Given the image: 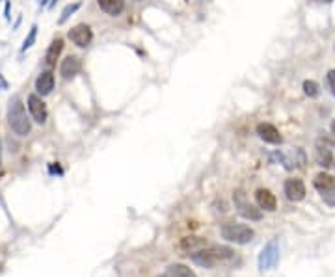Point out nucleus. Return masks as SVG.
Masks as SVG:
<instances>
[{"instance_id":"obj_12","label":"nucleus","mask_w":335,"mask_h":277,"mask_svg":"<svg viewBox=\"0 0 335 277\" xmlns=\"http://www.w3.org/2000/svg\"><path fill=\"white\" fill-rule=\"evenodd\" d=\"M313 186H315L318 192H320V195H324V193L335 190V179L330 175V173L320 171V173H317L315 179H313Z\"/></svg>"},{"instance_id":"obj_21","label":"nucleus","mask_w":335,"mask_h":277,"mask_svg":"<svg viewBox=\"0 0 335 277\" xmlns=\"http://www.w3.org/2000/svg\"><path fill=\"white\" fill-rule=\"evenodd\" d=\"M35 37H37V26L34 25L32 28H30V32H28V35L25 37V41H23V47H21V52L28 51L30 47H32L34 43H35Z\"/></svg>"},{"instance_id":"obj_26","label":"nucleus","mask_w":335,"mask_h":277,"mask_svg":"<svg viewBox=\"0 0 335 277\" xmlns=\"http://www.w3.org/2000/svg\"><path fill=\"white\" fill-rule=\"evenodd\" d=\"M332 132H334V134H335V119H334V121H332Z\"/></svg>"},{"instance_id":"obj_5","label":"nucleus","mask_w":335,"mask_h":277,"mask_svg":"<svg viewBox=\"0 0 335 277\" xmlns=\"http://www.w3.org/2000/svg\"><path fill=\"white\" fill-rule=\"evenodd\" d=\"M233 201H234V207L238 210V214L242 216L244 219H250V221H259L263 218V210L257 209L255 205H251L248 201V197H246V193L242 190H236L233 193Z\"/></svg>"},{"instance_id":"obj_9","label":"nucleus","mask_w":335,"mask_h":277,"mask_svg":"<svg viewBox=\"0 0 335 277\" xmlns=\"http://www.w3.org/2000/svg\"><path fill=\"white\" fill-rule=\"evenodd\" d=\"M257 136L263 142L272 143V145H279V143L283 142V136L279 134V130L274 125H270V123H259L257 125Z\"/></svg>"},{"instance_id":"obj_3","label":"nucleus","mask_w":335,"mask_h":277,"mask_svg":"<svg viewBox=\"0 0 335 277\" xmlns=\"http://www.w3.org/2000/svg\"><path fill=\"white\" fill-rule=\"evenodd\" d=\"M220 235L227 242L238 244V246H246L255 238V231L246 223H236V221H226L220 227Z\"/></svg>"},{"instance_id":"obj_1","label":"nucleus","mask_w":335,"mask_h":277,"mask_svg":"<svg viewBox=\"0 0 335 277\" xmlns=\"http://www.w3.org/2000/svg\"><path fill=\"white\" fill-rule=\"evenodd\" d=\"M190 259L194 264H198L201 268L212 270L220 264L231 262L234 259V251L226 246H210V247H203L196 253H190Z\"/></svg>"},{"instance_id":"obj_8","label":"nucleus","mask_w":335,"mask_h":277,"mask_svg":"<svg viewBox=\"0 0 335 277\" xmlns=\"http://www.w3.org/2000/svg\"><path fill=\"white\" fill-rule=\"evenodd\" d=\"M28 110H30V114H32L35 123L43 125V123L47 121L49 112H47V106H45V102L41 101V97H37V95H34V93L28 95Z\"/></svg>"},{"instance_id":"obj_19","label":"nucleus","mask_w":335,"mask_h":277,"mask_svg":"<svg viewBox=\"0 0 335 277\" xmlns=\"http://www.w3.org/2000/svg\"><path fill=\"white\" fill-rule=\"evenodd\" d=\"M80 6H82V2H73V4L66 6V8H64V11H62V15H60V19H58V25H64L67 19L71 17V15H73V13H75V11L80 8Z\"/></svg>"},{"instance_id":"obj_2","label":"nucleus","mask_w":335,"mask_h":277,"mask_svg":"<svg viewBox=\"0 0 335 277\" xmlns=\"http://www.w3.org/2000/svg\"><path fill=\"white\" fill-rule=\"evenodd\" d=\"M8 125L19 136H28L32 130L30 119L25 112V104L19 97H13L8 104Z\"/></svg>"},{"instance_id":"obj_15","label":"nucleus","mask_w":335,"mask_h":277,"mask_svg":"<svg viewBox=\"0 0 335 277\" xmlns=\"http://www.w3.org/2000/svg\"><path fill=\"white\" fill-rule=\"evenodd\" d=\"M160 277H196L192 268H188L186 264H181V262H173V264H169L166 270H164V274Z\"/></svg>"},{"instance_id":"obj_17","label":"nucleus","mask_w":335,"mask_h":277,"mask_svg":"<svg viewBox=\"0 0 335 277\" xmlns=\"http://www.w3.org/2000/svg\"><path fill=\"white\" fill-rule=\"evenodd\" d=\"M64 51V41L62 39H54V41L50 43L49 51L45 54V63L49 65V67H54L56 65V60L60 58V54Z\"/></svg>"},{"instance_id":"obj_27","label":"nucleus","mask_w":335,"mask_h":277,"mask_svg":"<svg viewBox=\"0 0 335 277\" xmlns=\"http://www.w3.org/2000/svg\"><path fill=\"white\" fill-rule=\"evenodd\" d=\"M0 166H2V143H0Z\"/></svg>"},{"instance_id":"obj_24","label":"nucleus","mask_w":335,"mask_h":277,"mask_svg":"<svg viewBox=\"0 0 335 277\" xmlns=\"http://www.w3.org/2000/svg\"><path fill=\"white\" fill-rule=\"evenodd\" d=\"M6 88H8V82L4 80V76L0 75V90H6Z\"/></svg>"},{"instance_id":"obj_29","label":"nucleus","mask_w":335,"mask_h":277,"mask_svg":"<svg viewBox=\"0 0 335 277\" xmlns=\"http://www.w3.org/2000/svg\"><path fill=\"white\" fill-rule=\"evenodd\" d=\"M49 4V0H41V6H47Z\"/></svg>"},{"instance_id":"obj_30","label":"nucleus","mask_w":335,"mask_h":277,"mask_svg":"<svg viewBox=\"0 0 335 277\" xmlns=\"http://www.w3.org/2000/svg\"><path fill=\"white\" fill-rule=\"evenodd\" d=\"M318 2H332V0H318Z\"/></svg>"},{"instance_id":"obj_16","label":"nucleus","mask_w":335,"mask_h":277,"mask_svg":"<svg viewBox=\"0 0 335 277\" xmlns=\"http://www.w3.org/2000/svg\"><path fill=\"white\" fill-rule=\"evenodd\" d=\"M97 4L104 13H108L112 17L119 15L125 9V0H97Z\"/></svg>"},{"instance_id":"obj_14","label":"nucleus","mask_w":335,"mask_h":277,"mask_svg":"<svg viewBox=\"0 0 335 277\" xmlns=\"http://www.w3.org/2000/svg\"><path fill=\"white\" fill-rule=\"evenodd\" d=\"M179 247L186 253H196L203 249V247H207V240L201 238V236H184L183 240L179 242Z\"/></svg>"},{"instance_id":"obj_11","label":"nucleus","mask_w":335,"mask_h":277,"mask_svg":"<svg viewBox=\"0 0 335 277\" xmlns=\"http://www.w3.org/2000/svg\"><path fill=\"white\" fill-rule=\"evenodd\" d=\"M80 69H82V62H80L78 56H67V58L62 62V65H60V75L64 76L66 80H69V78L78 75Z\"/></svg>"},{"instance_id":"obj_10","label":"nucleus","mask_w":335,"mask_h":277,"mask_svg":"<svg viewBox=\"0 0 335 277\" xmlns=\"http://www.w3.org/2000/svg\"><path fill=\"white\" fill-rule=\"evenodd\" d=\"M255 201H257V207L261 210H267V212H274L277 207V199L276 195L267 190V188H259L257 192H255Z\"/></svg>"},{"instance_id":"obj_28","label":"nucleus","mask_w":335,"mask_h":277,"mask_svg":"<svg viewBox=\"0 0 335 277\" xmlns=\"http://www.w3.org/2000/svg\"><path fill=\"white\" fill-rule=\"evenodd\" d=\"M56 2H58V0H52V2H50V4H49V8H52V6L56 4Z\"/></svg>"},{"instance_id":"obj_7","label":"nucleus","mask_w":335,"mask_h":277,"mask_svg":"<svg viewBox=\"0 0 335 277\" xmlns=\"http://www.w3.org/2000/svg\"><path fill=\"white\" fill-rule=\"evenodd\" d=\"M283 192L287 195V199L293 203L305 199V185L302 183L300 179H287L283 185Z\"/></svg>"},{"instance_id":"obj_13","label":"nucleus","mask_w":335,"mask_h":277,"mask_svg":"<svg viewBox=\"0 0 335 277\" xmlns=\"http://www.w3.org/2000/svg\"><path fill=\"white\" fill-rule=\"evenodd\" d=\"M54 88V73L52 71H43L41 75L35 78V90L39 95H49Z\"/></svg>"},{"instance_id":"obj_18","label":"nucleus","mask_w":335,"mask_h":277,"mask_svg":"<svg viewBox=\"0 0 335 277\" xmlns=\"http://www.w3.org/2000/svg\"><path fill=\"white\" fill-rule=\"evenodd\" d=\"M315 154H317L318 166H322V168H330V166L334 164V154H332V151L328 149L326 145H320V143H318L317 149H315Z\"/></svg>"},{"instance_id":"obj_6","label":"nucleus","mask_w":335,"mask_h":277,"mask_svg":"<svg viewBox=\"0 0 335 277\" xmlns=\"http://www.w3.org/2000/svg\"><path fill=\"white\" fill-rule=\"evenodd\" d=\"M67 35H69V39L75 43L76 47H80V49H86L93 39V32L88 25H76L75 28L69 30Z\"/></svg>"},{"instance_id":"obj_25","label":"nucleus","mask_w":335,"mask_h":277,"mask_svg":"<svg viewBox=\"0 0 335 277\" xmlns=\"http://www.w3.org/2000/svg\"><path fill=\"white\" fill-rule=\"evenodd\" d=\"M4 17H6V21H9V2H6V8H4Z\"/></svg>"},{"instance_id":"obj_23","label":"nucleus","mask_w":335,"mask_h":277,"mask_svg":"<svg viewBox=\"0 0 335 277\" xmlns=\"http://www.w3.org/2000/svg\"><path fill=\"white\" fill-rule=\"evenodd\" d=\"M50 173H58V175H62V173H64V171H62V168H60L58 164H56V166H54V164H52V166H50Z\"/></svg>"},{"instance_id":"obj_4","label":"nucleus","mask_w":335,"mask_h":277,"mask_svg":"<svg viewBox=\"0 0 335 277\" xmlns=\"http://www.w3.org/2000/svg\"><path fill=\"white\" fill-rule=\"evenodd\" d=\"M277 260H279V242H277L276 238H272L261 249L259 259H257V266H259L261 272L274 270L277 266Z\"/></svg>"},{"instance_id":"obj_20","label":"nucleus","mask_w":335,"mask_h":277,"mask_svg":"<svg viewBox=\"0 0 335 277\" xmlns=\"http://www.w3.org/2000/svg\"><path fill=\"white\" fill-rule=\"evenodd\" d=\"M303 93L309 97V99H315V97H318V93H320V90H318V84L315 82V80H303Z\"/></svg>"},{"instance_id":"obj_22","label":"nucleus","mask_w":335,"mask_h":277,"mask_svg":"<svg viewBox=\"0 0 335 277\" xmlns=\"http://www.w3.org/2000/svg\"><path fill=\"white\" fill-rule=\"evenodd\" d=\"M328 86H330V90H332V95L335 97V69H332V71H328Z\"/></svg>"},{"instance_id":"obj_31","label":"nucleus","mask_w":335,"mask_h":277,"mask_svg":"<svg viewBox=\"0 0 335 277\" xmlns=\"http://www.w3.org/2000/svg\"><path fill=\"white\" fill-rule=\"evenodd\" d=\"M334 166H335V164H334Z\"/></svg>"}]
</instances>
